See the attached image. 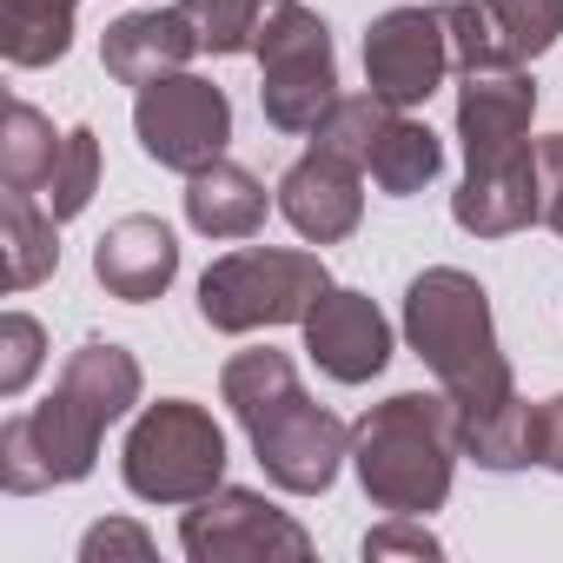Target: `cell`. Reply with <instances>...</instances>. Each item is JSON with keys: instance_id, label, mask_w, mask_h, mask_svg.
Instances as JSON below:
<instances>
[{"instance_id": "cell-1", "label": "cell", "mask_w": 563, "mask_h": 563, "mask_svg": "<svg viewBox=\"0 0 563 563\" xmlns=\"http://www.w3.org/2000/svg\"><path fill=\"white\" fill-rule=\"evenodd\" d=\"M133 405H140V358L107 339L80 345L47 405L0 424V484H8V497L80 484L100 457L107 424H120Z\"/></svg>"}, {"instance_id": "cell-2", "label": "cell", "mask_w": 563, "mask_h": 563, "mask_svg": "<svg viewBox=\"0 0 563 563\" xmlns=\"http://www.w3.org/2000/svg\"><path fill=\"white\" fill-rule=\"evenodd\" d=\"M219 391H225L232 418H239L245 438H252V457L265 464V477H272L278 490H292V497L332 490L339 464L352 457V431H345L325 405H312V391L299 385V372H292L286 352L258 345V352L225 358Z\"/></svg>"}, {"instance_id": "cell-3", "label": "cell", "mask_w": 563, "mask_h": 563, "mask_svg": "<svg viewBox=\"0 0 563 563\" xmlns=\"http://www.w3.org/2000/svg\"><path fill=\"white\" fill-rule=\"evenodd\" d=\"M405 339L431 365L438 391H451L464 424L517 405V378H510V358H504L497 325H490V292L477 286L471 272L431 265V272L411 278V292H405Z\"/></svg>"}, {"instance_id": "cell-4", "label": "cell", "mask_w": 563, "mask_h": 563, "mask_svg": "<svg viewBox=\"0 0 563 563\" xmlns=\"http://www.w3.org/2000/svg\"><path fill=\"white\" fill-rule=\"evenodd\" d=\"M457 457H464V418L451 391H391L385 405H372L352 424L358 484L385 517L444 510Z\"/></svg>"}, {"instance_id": "cell-5", "label": "cell", "mask_w": 563, "mask_h": 563, "mask_svg": "<svg viewBox=\"0 0 563 563\" xmlns=\"http://www.w3.org/2000/svg\"><path fill=\"white\" fill-rule=\"evenodd\" d=\"M332 292V272L319 252L292 245H245L206 265L199 278V319L212 332H265V325H306V312Z\"/></svg>"}, {"instance_id": "cell-6", "label": "cell", "mask_w": 563, "mask_h": 563, "mask_svg": "<svg viewBox=\"0 0 563 563\" xmlns=\"http://www.w3.org/2000/svg\"><path fill=\"white\" fill-rule=\"evenodd\" d=\"M120 477L140 504H199L225 484V431L192 398H159L133 418Z\"/></svg>"}, {"instance_id": "cell-7", "label": "cell", "mask_w": 563, "mask_h": 563, "mask_svg": "<svg viewBox=\"0 0 563 563\" xmlns=\"http://www.w3.org/2000/svg\"><path fill=\"white\" fill-rule=\"evenodd\" d=\"M258 107L278 133H319V120L339 100V60H332V27L299 8V0H265L258 21Z\"/></svg>"}, {"instance_id": "cell-8", "label": "cell", "mask_w": 563, "mask_h": 563, "mask_svg": "<svg viewBox=\"0 0 563 563\" xmlns=\"http://www.w3.org/2000/svg\"><path fill=\"white\" fill-rule=\"evenodd\" d=\"M133 133H140V153L166 173H199L225 153L232 140V100L225 87L199 80V74H166L153 87H140L133 100Z\"/></svg>"}, {"instance_id": "cell-9", "label": "cell", "mask_w": 563, "mask_h": 563, "mask_svg": "<svg viewBox=\"0 0 563 563\" xmlns=\"http://www.w3.org/2000/svg\"><path fill=\"white\" fill-rule=\"evenodd\" d=\"M179 550L192 563H258V556H312V537L258 490L219 484L179 517Z\"/></svg>"}, {"instance_id": "cell-10", "label": "cell", "mask_w": 563, "mask_h": 563, "mask_svg": "<svg viewBox=\"0 0 563 563\" xmlns=\"http://www.w3.org/2000/svg\"><path fill=\"white\" fill-rule=\"evenodd\" d=\"M537 120V87L523 67H477L457 87V140H464V173H523L537 166L530 146Z\"/></svg>"}, {"instance_id": "cell-11", "label": "cell", "mask_w": 563, "mask_h": 563, "mask_svg": "<svg viewBox=\"0 0 563 563\" xmlns=\"http://www.w3.org/2000/svg\"><path fill=\"white\" fill-rule=\"evenodd\" d=\"M451 74V34L438 8H385L365 27V87L391 107H424Z\"/></svg>"}, {"instance_id": "cell-12", "label": "cell", "mask_w": 563, "mask_h": 563, "mask_svg": "<svg viewBox=\"0 0 563 563\" xmlns=\"http://www.w3.org/2000/svg\"><path fill=\"white\" fill-rule=\"evenodd\" d=\"M306 352L325 378L339 385H372L385 365H391V325L385 312L352 292V286H332L312 312H306Z\"/></svg>"}, {"instance_id": "cell-13", "label": "cell", "mask_w": 563, "mask_h": 563, "mask_svg": "<svg viewBox=\"0 0 563 563\" xmlns=\"http://www.w3.org/2000/svg\"><path fill=\"white\" fill-rule=\"evenodd\" d=\"M278 212H286L292 232L312 239V245L352 239L358 219H365V166H352V159L312 146L306 159L286 166V179H278Z\"/></svg>"}, {"instance_id": "cell-14", "label": "cell", "mask_w": 563, "mask_h": 563, "mask_svg": "<svg viewBox=\"0 0 563 563\" xmlns=\"http://www.w3.org/2000/svg\"><path fill=\"white\" fill-rule=\"evenodd\" d=\"M93 278H100L113 299L146 306V299H159L173 278H179V239H173L159 219L126 212L120 225L100 232V245H93Z\"/></svg>"}, {"instance_id": "cell-15", "label": "cell", "mask_w": 563, "mask_h": 563, "mask_svg": "<svg viewBox=\"0 0 563 563\" xmlns=\"http://www.w3.org/2000/svg\"><path fill=\"white\" fill-rule=\"evenodd\" d=\"M199 54V34L186 21V8H146V14H126L100 34V60L120 87H153L166 74H179L186 60Z\"/></svg>"}, {"instance_id": "cell-16", "label": "cell", "mask_w": 563, "mask_h": 563, "mask_svg": "<svg viewBox=\"0 0 563 563\" xmlns=\"http://www.w3.org/2000/svg\"><path fill=\"white\" fill-rule=\"evenodd\" d=\"M186 225L206 239H252L265 225V186L219 153L212 166L186 173Z\"/></svg>"}, {"instance_id": "cell-17", "label": "cell", "mask_w": 563, "mask_h": 563, "mask_svg": "<svg viewBox=\"0 0 563 563\" xmlns=\"http://www.w3.org/2000/svg\"><path fill=\"white\" fill-rule=\"evenodd\" d=\"M60 219L47 212V199L34 192H0V286L8 292H27L41 278H54L60 265Z\"/></svg>"}, {"instance_id": "cell-18", "label": "cell", "mask_w": 563, "mask_h": 563, "mask_svg": "<svg viewBox=\"0 0 563 563\" xmlns=\"http://www.w3.org/2000/svg\"><path fill=\"white\" fill-rule=\"evenodd\" d=\"M80 0H0V54L8 67H54L74 47Z\"/></svg>"}, {"instance_id": "cell-19", "label": "cell", "mask_w": 563, "mask_h": 563, "mask_svg": "<svg viewBox=\"0 0 563 563\" xmlns=\"http://www.w3.org/2000/svg\"><path fill=\"white\" fill-rule=\"evenodd\" d=\"M438 166H444V140L424 126V120H411L405 107L391 113V126L378 133V146H372V179H378V192H391V199H411V192H424L431 179H438Z\"/></svg>"}, {"instance_id": "cell-20", "label": "cell", "mask_w": 563, "mask_h": 563, "mask_svg": "<svg viewBox=\"0 0 563 563\" xmlns=\"http://www.w3.org/2000/svg\"><path fill=\"white\" fill-rule=\"evenodd\" d=\"M60 146L67 133H54V120L27 100L8 107V126H0V186L14 192H47L54 166H60Z\"/></svg>"}, {"instance_id": "cell-21", "label": "cell", "mask_w": 563, "mask_h": 563, "mask_svg": "<svg viewBox=\"0 0 563 563\" xmlns=\"http://www.w3.org/2000/svg\"><path fill=\"white\" fill-rule=\"evenodd\" d=\"M391 100H378V93H339L332 100V113L319 120V133H312V146H325V153H339V159H352V166H372V146H378V133L391 126Z\"/></svg>"}, {"instance_id": "cell-22", "label": "cell", "mask_w": 563, "mask_h": 563, "mask_svg": "<svg viewBox=\"0 0 563 563\" xmlns=\"http://www.w3.org/2000/svg\"><path fill=\"white\" fill-rule=\"evenodd\" d=\"M484 14H490L504 54H510L517 67L537 60V54H550L556 34H563V0H484Z\"/></svg>"}, {"instance_id": "cell-23", "label": "cell", "mask_w": 563, "mask_h": 563, "mask_svg": "<svg viewBox=\"0 0 563 563\" xmlns=\"http://www.w3.org/2000/svg\"><path fill=\"white\" fill-rule=\"evenodd\" d=\"M93 192H100V140H93V126H74L41 199H47V212L67 225V219H80V212L93 206Z\"/></svg>"}, {"instance_id": "cell-24", "label": "cell", "mask_w": 563, "mask_h": 563, "mask_svg": "<svg viewBox=\"0 0 563 563\" xmlns=\"http://www.w3.org/2000/svg\"><path fill=\"white\" fill-rule=\"evenodd\" d=\"M179 8L199 34V54H252L265 21V0H179Z\"/></svg>"}, {"instance_id": "cell-25", "label": "cell", "mask_w": 563, "mask_h": 563, "mask_svg": "<svg viewBox=\"0 0 563 563\" xmlns=\"http://www.w3.org/2000/svg\"><path fill=\"white\" fill-rule=\"evenodd\" d=\"M438 14H444V34H451V60L464 74H477V67H517L504 54V41H497L490 14H484V0H451V8H438Z\"/></svg>"}, {"instance_id": "cell-26", "label": "cell", "mask_w": 563, "mask_h": 563, "mask_svg": "<svg viewBox=\"0 0 563 563\" xmlns=\"http://www.w3.org/2000/svg\"><path fill=\"white\" fill-rule=\"evenodd\" d=\"M41 358H47L41 319H27V312H8V319H0V398H21V391L34 385Z\"/></svg>"}, {"instance_id": "cell-27", "label": "cell", "mask_w": 563, "mask_h": 563, "mask_svg": "<svg viewBox=\"0 0 563 563\" xmlns=\"http://www.w3.org/2000/svg\"><path fill=\"white\" fill-rule=\"evenodd\" d=\"M153 550H159L153 530H140L133 517H107V523H93V530L80 537V556H87V563H113V556H140V563H146Z\"/></svg>"}, {"instance_id": "cell-28", "label": "cell", "mask_w": 563, "mask_h": 563, "mask_svg": "<svg viewBox=\"0 0 563 563\" xmlns=\"http://www.w3.org/2000/svg\"><path fill=\"white\" fill-rule=\"evenodd\" d=\"M365 556L378 563V556H444V543L424 530V517H391V523H378L372 537H365Z\"/></svg>"}, {"instance_id": "cell-29", "label": "cell", "mask_w": 563, "mask_h": 563, "mask_svg": "<svg viewBox=\"0 0 563 563\" xmlns=\"http://www.w3.org/2000/svg\"><path fill=\"white\" fill-rule=\"evenodd\" d=\"M530 457H537L543 471H556V477H563V391H556V398H543V405L530 411Z\"/></svg>"}, {"instance_id": "cell-30", "label": "cell", "mask_w": 563, "mask_h": 563, "mask_svg": "<svg viewBox=\"0 0 563 563\" xmlns=\"http://www.w3.org/2000/svg\"><path fill=\"white\" fill-rule=\"evenodd\" d=\"M537 186H543V225L563 239V133L537 140Z\"/></svg>"}]
</instances>
